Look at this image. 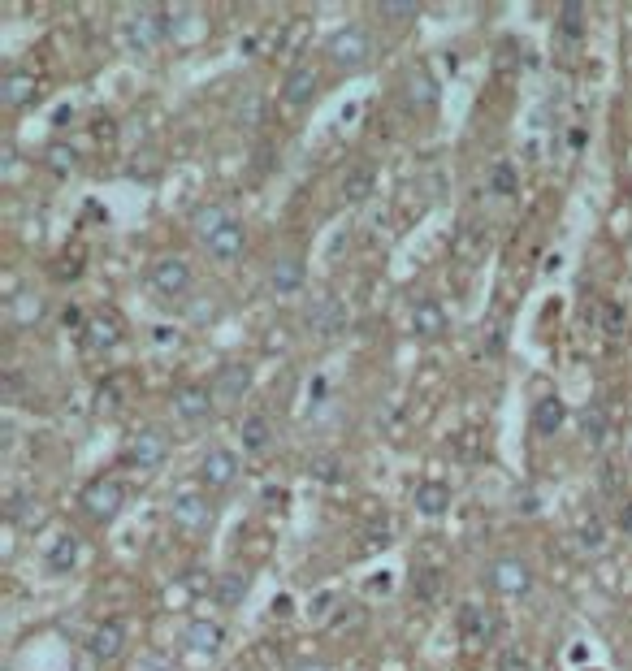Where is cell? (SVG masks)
<instances>
[{"label": "cell", "mask_w": 632, "mask_h": 671, "mask_svg": "<svg viewBox=\"0 0 632 671\" xmlns=\"http://www.w3.org/2000/svg\"><path fill=\"white\" fill-rule=\"evenodd\" d=\"M325 57L338 65V70H360V65H368V57H373V35H368V26H342V31L329 39Z\"/></svg>", "instance_id": "obj_1"}, {"label": "cell", "mask_w": 632, "mask_h": 671, "mask_svg": "<svg viewBox=\"0 0 632 671\" xmlns=\"http://www.w3.org/2000/svg\"><path fill=\"white\" fill-rule=\"evenodd\" d=\"M165 455H169V438H165L161 425L135 429V433L126 438V451H122V459H126L130 468H161Z\"/></svg>", "instance_id": "obj_2"}, {"label": "cell", "mask_w": 632, "mask_h": 671, "mask_svg": "<svg viewBox=\"0 0 632 671\" xmlns=\"http://www.w3.org/2000/svg\"><path fill=\"white\" fill-rule=\"evenodd\" d=\"M122 507H126V485L113 481V477H100V481H91L83 490V511L91 520H100V524H109Z\"/></svg>", "instance_id": "obj_3"}, {"label": "cell", "mask_w": 632, "mask_h": 671, "mask_svg": "<svg viewBox=\"0 0 632 671\" xmlns=\"http://www.w3.org/2000/svg\"><path fill=\"white\" fill-rule=\"evenodd\" d=\"M304 321L316 338H338L342 330H347V304H342L338 295H316L304 308Z\"/></svg>", "instance_id": "obj_4"}, {"label": "cell", "mask_w": 632, "mask_h": 671, "mask_svg": "<svg viewBox=\"0 0 632 671\" xmlns=\"http://www.w3.org/2000/svg\"><path fill=\"white\" fill-rule=\"evenodd\" d=\"M169 516H174L178 533H187V537H204L213 529V503H208L204 494H178Z\"/></svg>", "instance_id": "obj_5"}, {"label": "cell", "mask_w": 632, "mask_h": 671, "mask_svg": "<svg viewBox=\"0 0 632 671\" xmlns=\"http://www.w3.org/2000/svg\"><path fill=\"white\" fill-rule=\"evenodd\" d=\"M485 585H490L494 594L520 598L533 589V572H529V563H520V559H494L490 568H485Z\"/></svg>", "instance_id": "obj_6"}, {"label": "cell", "mask_w": 632, "mask_h": 671, "mask_svg": "<svg viewBox=\"0 0 632 671\" xmlns=\"http://www.w3.org/2000/svg\"><path fill=\"white\" fill-rule=\"evenodd\" d=\"M148 282H152V291L161 295V299H182V295L191 291V265L182 256H161L152 265Z\"/></svg>", "instance_id": "obj_7"}, {"label": "cell", "mask_w": 632, "mask_h": 671, "mask_svg": "<svg viewBox=\"0 0 632 671\" xmlns=\"http://www.w3.org/2000/svg\"><path fill=\"white\" fill-rule=\"evenodd\" d=\"M169 31H174V18H169V9H161V5H143V9H135V18H130V44L135 48H156Z\"/></svg>", "instance_id": "obj_8"}, {"label": "cell", "mask_w": 632, "mask_h": 671, "mask_svg": "<svg viewBox=\"0 0 632 671\" xmlns=\"http://www.w3.org/2000/svg\"><path fill=\"white\" fill-rule=\"evenodd\" d=\"M498 628H503V615L485 602H464L459 607V633L472 637V641H494Z\"/></svg>", "instance_id": "obj_9"}, {"label": "cell", "mask_w": 632, "mask_h": 671, "mask_svg": "<svg viewBox=\"0 0 632 671\" xmlns=\"http://www.w3.org/2000/svg\"><path fill=\"white\" fill-rule=\"evenodd\" d=\"M247 390H252V364L230 360V364L217 368V377H213V399L217 403H239Z\"/></svg>", "instance_id": "obj_10"}, {"label": "cell", "mask_w": 632, "mask_h": 671, "mask_svg": "<svg viewBox=\"0 0 632 671\" xmlns=\"http://www.w3.org/2000/svg\"><path fill=\"white\" fill-rule=\"evenodd\" d=\"M122 646H126V628L117 624V620L96 624V628H91V637H87V654H91L96 663L117 659V654H122Z\"/></svg>", "instance_id": "obj_11"}, {"label": "cell", "mask_w": 632, "mask_h": 671, "mask_svg": "<svg viewBox=\"0 0 632 671\" xmlns=\"http://www.w3.org/2000/svg\"><path fill=\"white\" fill-rule=\"evenodd\" d=\"M403 104H407L412 113L438 109V83H433L429 70H412V74L403 78Z\"/></svg>", "instance_id": "obj_12"}, {"label": "cell", "mask_w": 632, "mask_h": 671, "mask_svg": "<svg viewBox=\"0 0 632 671\" xmlns=\"http://www.w3.org/2000/svg\"><path fill=\"white\" fill-rule=\"evenodd\" d=\"M200 477H204V485H213V490L230 485L234 477H239V455L226 451V446H213V451L200 459Z\"/></svg>", "instance_id": "obj_13"}, {"label": "cell", "mask_w": 632, "mask_h": 671, "mask_svg": "<svg viewBox=\"0 0 632 671\" xmlns=\"http://www.w3.org/2000/svg\"><path fill=\"white\" fill-rule=\"evenodd\" d=\"M213 386H182L178 394H174V412L182 416V420H208L213 416Z\"/></svg>", "instance_id": "obj_14"}, {"label": "cell", "mask_w": 632, "mask_h": 671, "mask_svg": "<svg viewBox=\"0 0 632 671\" xmlns=\"http://www.w3.org/2000/svg\"><path fill=\"white\" fill-rule=\"evenodd\" d=\"M269 286H273V295L304 291V260H299V256H278V260H273V269H269Z\"/></svg>", "instance_id": "obj_15"}, {"label": "cell", "mask_w": 632, "mask_h": 671, "mask_svg": "<svg viewBox=\"0 0 632 671\" xmlns=\"http://www.w3.org/2000/svg\"><path fill=\"white\" fill-rule=\"evenodd\" d=\"M312 96H316V70L312 65H295L282 83V100L291 104V109H304V104H312Z\"/></svg>", "instance_id": "obj_16"}, {"label": "cell", "mask_w": 632, "mask_h": 671, "mask_svg": "<svg viewBox=\"0 0 632 671\" xmlns=\"http://www.w3.org/2000/svg\"><path fill=\"white\" fill-rule=\"evenodd\" d=\"M117 338H122V321H117V312H100V317H91L87 330H83V342L91 351H109V347H117Z\"/></svg>", "instance_id": "obj_17"}, {"label": "cell", "mask_w": 632, "mask_h": 671, "mask_svg": "<svg viewBox=\"0 0 632 671\" xmlns=\"http://www.w3.org/2000/svg\"><path fill=\"white\" fill-rule=\"evenodd\" d=\"M442 330H446V308L433 304V299H420L412 308V334L433 342V338H442Z\"/></svg>", "instance_id": "obj_18"}, {"label": "cell", "mask_w": 632, "mask_h": 671, "mask_svg": "<svg viewBox=\"0 0 632 671\" xmlns=\"http://www.w3.org/2000/svg\"><path fill=\"white\" fill-rule=\"evenodd\" d=\"M35 74H26V70H9L5 78H0V100L9 104V109H22V104H31L35 100Z\"/></svg>", "instance_id": "obj_19"}, {"label": "cell", "mask_w": 632, "mask_h": 671, "mask_svg": "<svg viewBox=\"0 0 632 671\" xmlns=\"http://www.w3.org/2000/svg\"><path fill=\"white\" fill-rule=\"evenodd\" d=\"M243 247H247L243 221H230V226H221L213 239H208V252H213V260H239Z\"/></svg>", "instance_id": "obj_20"}, {"label": "cell", "mask_w": 632, "mask_h": 671, "mask_svg": "<svg viewBox=\"0 0 632 671\" xmlns=\"http://www.w3.org/2000/svg\"><path fill=\"white\" fill-rule=\"evenodd\" d=\"M373 182H377V169L360 161V165H351L347 174H342V200L347 204H364L368 195H373Z\"/></svg>", "instance_id": "obj_21"}, {"label": "cell", "mask_w": 632, "mask_h": 671, "mask_svg": "<svg viewBox=\"0 0 632 671\" xmlns=\"http://www.w3.org/2000/svg\"><path fill=\"white\" fill-rule=\"evenodd\" d=\"M412 594H416V602H429V607H438V602L446 598V576H442V568H412Z\"/></svg>", "instance_id": "obj_22"}, {"label": "cell", "mask_w": 632, "mask_h": 671, "mask_svg": "<svg viewBox=\"0 0 632 671\" xmlns=\"http://www.w3.org/2000/svg\"><path fill=\"white\" fill-rule=\"evenodd\" d=\"M563 399L559 394H542V399H537V407H533V429L542 433V438H550V433H559L563 429Z\"/></svg>", "instance_id": "obj_23"}, {"label": "cell", "mask_w": 632, "mask_h": 671, "mask_svg": "<svg viewBox=\"0 0 632 671\" xmlns=\"http://www.w3.org/2000/svg\"><path fill=\"white\" fill-rule=\"evenodd\" d=\"M243 598H247V576L243 572H221L217 581H213V602L217 607H243Z\"/></svg>", "instance_id": "obj_24"}, {"label": "cell", "mask_w": 632, "mask_h": 671, "mask_svg": "<svg viewBox=\"0 0 632 671\" xmlns=\"http://www.w3.org/2000/svg\"><path fill=\"white\" fill-rule=\"evenodd\" d=\"M446 507H451V490H446L442 481L416 485V511H420V516H442Z\"/></svg>", "instance_id": "obj_25"}, {"label": "cell", "mask_w": 632, "mask_h": 671, "mask_svg": "<svg viewBox=\"0 0 632 671\" xmlns=\"http://www.w3.org/2000/svg\"><path fill=\"white\" fill-rule=\"evenodd\" d=\"M5 516L13 524H22V529H35L39 516H44V507H39V498H31V494H13L5 503Z\"/></svg>", "instance_id": "obj_26"}, {"label": "cell", "mask_w": 632, "mask_h": 671, "mask_svg": "<svg viewBox=\"0 0 632 671\" xmlns=\"http://www.w3.org/2000/svg\"><path fill=\"white\" fill-rule=\"evenodd\" d=\"M187 646L200 650V654H217V650H221V624L195 620V624L187 628Z\"/></svg>", "instance_id": "obj_27"}, {"label": "cell", "mask_w": 632, "mask_h": 671, "mask_svg": "<svg viewBox=\"0 0 632 671\" xmlns=\"http://www.w3.org/2000/svg\"><path fill=\"white\" fill-rule=\"evenodd\" d=\"M78 563V537L74 533H61L57 542H52V550H48V568L52 572H70Z\"/></svg>", "instance_id": "obj_28"}, {"label": "cell", "mask_w": 632, "mask_h": 671, "mask_svg": "<svg viewBox=\"0 0 632 671\" xmlns=\"http://www.w3.org/2000/svg\"><path fill=\"white\" fill-rule=\"evenodd\" d=\"M607 425H611V420H607V407H602V403H589L585 412H581V429H585V442L589 446H602V438H607Z\"/></svg>", "instance_id": "obj_29"}, {"label": "cell", "mask_w": 632, "mask_h": 671, "mask_svg": "<svg viewBox=\"0 0 632 671\" xmlns=\"http://www.w3.org/2000/svg\"><path fill=\"white\" fill-rule=\"evenodd\" d=\"M239 438H243L247 451H265V446L273 442L269 416H247V420H243V429H239Z\"/></svg>", "instance_id": "obj_30"}, {"label": "cell", "mask_w": 632, "mask_h": 671, "mask_svg": "<svg viewBox=\"0 0 632 671\" xmlns=\"http://www.w3.org/2000/svg\"><path fill=\"white\" fill-rule=\"evenodd\" d=\"M230 221H234V217L226 213V208H217V204H213V208H200V213H195V234H200V239L208 243L221 226H230Z\"/></svg>", "instance_id": "obj_31"}, {"label": "cell", "mask_w": 632, "mask_h": 671, "mask_svg": "<svg viewBox=\"0 0 632 671\" xmlns=\"http://www.w3.org/2000/svg\"><path fill=\"white\" fill-rule=\"evenodd\" d=\"M48 169H52V174H74L78 152L70 148V143H52V148H48Z\"/></svg>", "instance_id": "obj_32"}, {"label": "cell", "mask_w": 632, "mask_h": 671, "mask_svg": "<svg viewBox=\"0 0 632 671\" xmlns=\"http://www.w3.org/2000/svg\"><path fill=\"white\" fill-rule=\"evenodd\" d=\"M559 26H563V35H568V39H581L585 35V5H576V0H572V5H563L559 9Z\"/></svg>", "instance_id": "obj_33"}, {"label": "cell", "mask_w": 632, "mask_h": 671, "mask_svg": "<svg viewBox=\"0 0 632 671\" xmlns=\"http://www.w3.org/2000/svg\"><path fill=\"white\" fill-rule=\"evenodd\" d=\"M516 165H507V161H498L494 169H490V191L494 195H516Z\"/></svg>", "instance_id": "obj_34"}, {"label": "cell", "mask_w": 632, "mask_h": 671, "mask_svg": "<svg viewBox=\"0 0 632 671\" xmlns=\"http://www.w3.org/2000/svg\"><path fill=\"white\" fill-rule=\"evenodd\" d=\"M624 325H628V312L615 304V299H607V304H602V330L611 338H624Z\"/></svg>", "instance_id": "obj_35"}, {"label": "cell", "mask_w": 632, "mask_h": 671, "mask_svg": "<svg viewBox=\"0 0 632 671\" xmlns=\"http://www.w3.org/2000/svg\"><path fill=\"white\" fill-rule=\"evenodd\" d=\"M602 490L611 498H624V464L620 459H607V464H602Z\"/></svg>", "instance_id": "obj_36"}, {"label": "cell", "mask_w": 632, "mask_h": 671, "mask_svg": "<svg viewBox=\"0 0 632 671\" xmlns=\"http://www.w3.org/2000/svg\"><path fill=\"white\" fill-rule=\"evenodd\" d=\"M377 13L386 22H407V18H416V13H420V5H416V0H386V5H377Z\"/></svg>", "instance_id": "obj_37"}, {"label": "cell", "mask_w": 632, "mask_h": 671, "mask_svg": "<svg viewBox=\"0 0 632 671\" xmlns=\"http://www.w3.org/2000/svg\"><path fill=\"white\" fill-rule=\"evenodd\" d=\"M122 377H109V381H100V399H96V407L100 412H117V407H122Z\"/></svg>", "instance_id": "obj_38"}, {"label": "cell", "mask_w": 632, "mask_h": 671, "mask_svg": "<svg viewBox=\"0 0 632 671\" xmlns=\"http://www.w3.org/2000/svg\"><path fill=\"white\" fill-rule=\"evenodd\" d=\"M312 477H321V481H342V468H338V455H316L312 464H308Z\"/></svg>", "instance_id": "obj_39"}, {"label": "cell", "mask_w": 632, "mask_h": 671, "mask_svg": "<svg viewBox=\"0 0 632 671\" xmlns=\"http://www.w3.org/2000/svg\"><path fill=\"white\" fill-rule=\"evenodd\" d=\"M135 671H174V663H169L161 650H143L135 659Z\"/></svg>", "instance_id": "obj_40"}, {"label": "cell", "mask_w": 632, "mask_h": 671, "mask_svg": "<svg viewBox=\"0 0 632 671\" xmlns=\"http://www.w3.org/2000/svg\"><path fill=\"white\" fill-rule=\"evenodd\" d=\"M31 317H39V299L13 295V325H22V321H31Z\"/></svg>", "instance_id": "obj_41"}, {"label": "cell", "mask_w": 632, "mask_h": 671, "mask_svg": "<svg viewBox=\"0 0 632 671\" xmlns=\"http://www.w3.org/2000/svg\"><path fill=\"white\" fill-rule=\"evenodd\" d=\"M187 317L195 325H208V321H217V304H213V299H195V304L187 308Z\"/></svg>", "instance_id": "obj_42"}, {"label": "cell", "mask_w": 632, "mask_h": 671, "mask_svg": "<svg viewBox=\"0 0 632 671\" xmlns=\"http://www.w3.org/2000/svg\"><path fill=\"white\" fill-rule=\"evenodd\" d=\"M334 607H338V598L325 589V594H316V598H312V607H308V611H312V620H329V615H334Z\"/></svg>", "instance_id": "obj_43"}, {"label": "cell", "mask_w": 632, "mask_h": 671, "mask_svg": "<svg viewBox=\"0 0 632 671\" xmlns=\"http://www.w3.org/2000/svg\"><path fill=\"white\" fill-rule=\"evenodd\" d=\"M602 537H607V533H602V520H585V524H581V546H585V550H598Z\"/></svg>", "instance_id": "obj_44"}, {"label": "cell", "mask_w": 632, "mask_h": 671, "mask_svg": "<svg viewBox=\"0 0 632 671\" xmlns=\"http://www.w3.org/2000/svg\"><path fill=\"white\" fill-rule=\"evenodd\" d=\"M239 122H247V126L260 122V96H256V91H247V104L239 100Z\"/></svg>", "instance_id": "obj_45"}, {"label": "cell", "mask_w": 632, "mask_h": 671, "mask_svg": "<svg viewBox=\"0 0 632 671\" xmlns=\"http://www.w3.org/2000/svg\"><path fill=\"white\" fill-rule=\"evenodd\" d=\"M61 325L65 330H87V321H83V308H61Z\"/></svg>", "instance_id": "obj_46"}, {"label": "cell", "mask_w": 632, "mask_h": 671, "mask_svg": "<svg viewBox=\"0 0 632 671\" xmlns=\"http://www.w3.org/2000/svg\"><path fill=\"white\" fill-rule=\"evenodd\" d=\"M386 542H390L386 524H373V529H368V546H386Z\"/></svg>", "instance_id": "obj_47"}, {"label": "cell", "mask_w": 632, "mask_h": 671, "mask_svg": "<svg viewBox=\"0 0 632 671\" xmlns=\"http://www.w3.org/2000/svg\"><path fill=\"white\" fill-rule=\"evenodd\" d=\"M70 122H74V109H70V104H61V109H57V117H52V126L61 130V126H70Z\"/></svg>", "instance_id": "obj_48"}, {"label": "cell", "mask_w": 632, "mask_h": 671, "mask_svg": "<svg viewBox=\"0 0 632 671\" xmlns=\"http://www.w3.org/2000/svg\"><path fill=\"white\" fill-rule=\"evenodd\" d=\"M620 529L632 533V498H624V507H620Z\"/></svg>", "instance_id": "obj_49"}, {"label": "cell", "mask_w": 632, "mask_h": 671, "mask_svg": "<svg viewBox=\"0 0 632 671\" xmlns=\"http://www.w3.org/2000/svg\"><path fill=\"white\" fill-rule=\"evenodd\" d=\"M325 390H329V386H325V377H312V403H321V399H325Z\"/></svg>", "instance_id": "obj_50"}, {"label": "cell", "mask_w": 632, "mask_h": 671, "mask_svg": "<svg viewBox=\"0 0 632 671\" xmlns=\"http://www.w3.org/2000/svg\"><path fill=\"white\" fill-rule=\"evenodd\" d=\"M273 615H278V620H286V615H291V598H278V602H273Z\"/></svg>", "instance_id": "obj_51"}, {"label": "cell", "mask_w": 632, "mask_h": 671, "mask_svg": "<svg viewBox=\"0 0 632 671\" xmlns=\"http://www.w3.org/2000/svg\"><path fill=\"white\" fill-rule=\"evenodd\" d=\"M503 667H507V671H516V667H524V654H516V650H511V654H507V659H503Z\"/></svg>", "instance_id": "obj_52"}, {"label": "cell", "mask_w": 632, "mask_h": 671, "mask_svg": "<svg viewBox=\"0 0 632 671\" xmlns=\"http://www.w3.org/2000/svg\"><path fill=\"white\" fill-rule=\"evenodd\" d=\"M295 671H329V667H325V663H299Z\"/></svg>", "instance_id": "obj_53"}]
</instances>
